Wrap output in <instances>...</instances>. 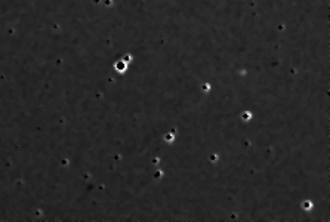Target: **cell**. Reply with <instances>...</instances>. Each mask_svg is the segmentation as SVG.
Segmentation results:
<instances>
[{"label": "cell", "instance_id": "1", "mask_svg": "<svg viewBox=\"0 0 330 222\" xmlns=\"http://www.w3.org/2000/svg\"><path fill=\"white\" fill-rule=\"evenodd\" d=\"M114 67H116V70L119 71V73H124V71H126V62H124V61H119V62H116V64H114Z\"/></svg>", "mask_w": 330, "mask_h": 222}, {"label": "cell", "instance_id": "2", "mask_svg": "<svg viewBox=\"0 0 330 222\" xmlns=\"http://www.w3.org/2000/svg\"><path fill=\"white\" fill-rule=\"evenodd\" d=\"M302 207H304V210H311V209H312V203L308 201V200H305V201L302 203Z\"/></svg>", "mask_w": 330, "mask_h": 222}, {"label": "cell", "instance_id": "3", "mask_svg": "<svg viewBox=\"0 0 330 222\" xmlns=\"http://www.w3.org/2000/svg\"><path fill=\"white\" fill-rule=\"evenodd\" d=\"M241 119H243L244 121L250 120V119H252V113H250V111H244V113L241 114Z\"/></svg>", "mask_w": 330, "mask_h": 222}, {"label": "cell", "instance_id": "4", "mask_svg": "<svg viewBox=\"0 0 330 222\" xmlns=\"http://www.w3.org/2000/svg\"><path fill=\"white\" fill-rule=\"evenodd\" d=\"M164 141L166 142H173L175 141V135L173 133H166L164 135Z\"/></svg>", "mask_w": 330, "mask_h": 222}, {"label": "cell", "instance_id": "5", "mask_svg": "<svg viewBox=\"0 0 330 222\" xmlns=\"http://www.w3.org/2000/svg\"><path fill=\"white\" fill-rule=\"evenodd\" d=\"M201 90H203V92H209V90H210V85H209V83H203V85H201Z\"/></svg>", "mask_w": 330, "mask_h": 222}, {"label": "cell", "instance_id": "6", "mask_svg": "<svg viewBox=\"0 0 330 222\" xmlns=\"http://www.w3.org/2000/svg\"><path fill=\"white\" fill-rule=\"evenodd\" d=\"M162 176V172L159 170V172H155V178H160Z\"/></svg>", "mask_w": 330, "mask_h": 222}]
</instances>
